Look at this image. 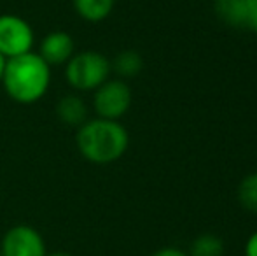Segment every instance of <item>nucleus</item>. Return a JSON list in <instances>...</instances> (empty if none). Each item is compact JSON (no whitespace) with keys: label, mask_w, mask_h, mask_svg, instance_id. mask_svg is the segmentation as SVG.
Here are the masks:
<instances>
[{"label":"nucleus","mask_w":257,"mask_h":256,"mask_svg":"<svg viewBox=\"0 0 257 256\" xmlns=\"http://www.w3.org/2000/svg\"><path fill=\"white\" fill-rule=\"evenodd\" d=\"M51 81L49 65L37 53L7 58L2 84L7 95L20 104H34L46 95Z\"/></svg>","instance_id":"nucleus-1"},{"label":"nucleus","mask_w":257,"mask_h":256,"mask_svg":"<svg viewBox=\"0 0 257 256\" xmlns=\"http://www.w3.org/2000/svg\"><path fill=\"white\" fill-rule=\"evenodd\" d=\"M128 132L119 121L89 120L79 127L77 147L81 154L93 163H112L128 149Z\"/></svg>","instance_id":"nucleus-2"},{"label":"nucleus","mask_w":257,"mask_h":256,"mask_svg":"<svg viewBox=\"0 0 257 256\" xmlns=\"http://www.w3.org/2000/svg\"><path fill=\"white\" fill-rule=\"evenodd\" d=\"M110 62L96 51H82L67 62L65 77L68 84L81 92H91L102 86L110 74Z\"/></svg>","instance_id":"nucleus-3"},{"label":"nucleus","mask_w":257,"mask_h":256,"mask_svg":"<svg viewBox=\"0 0 257 256\" xmlns=\"http://www.w3.org/2000/svg\"><path fill=\"white\" fill-rule=\"evenodd\" d=\"M93 106L98 114V118L103 120L119 121L126 114V111L132 106V90L124 81H105L102 86L95 90L93 97Z\"/></svg>","instance_id":"nucleus-4"},{"label":"nucleus","mask_w":257,"mask_h":256,"mask_svg":"<svg viewBox=\"0 0 257 256\" xmlns=\"http://www.w3.org/2000/svg\"><path fill=\"white\" fill-rule=\"evenodd\" d=\"M34 30L20 16L4 14L0 16V55L4 58L25 55L32 51Z\"/></svg>","instance_id":"nucleus-5"},{"label":"nucleus","mask_w":257,"mask_h":256,"mask_svg":"<svg viewBox=\"0 0 257 256\" xmlns=\"http://www.w3.org/2000/svg\"><path fill=\"white\" fill-rule=\"evenodd\" d=\"M2 256H46V244L41 233L28 225L13 226L4 235Z\"/></svg>","instance_id":"nucleus-6"},{"label":"nucleus","mask_w":257,"mask_h":256,"mask_svg":"<svg viewBox=\"0 0 257 256\" xmlns=\"http://www.w3.org/2000/svg\"><path fill=\"white\" fill-rule=\"evenodd\" d=\"M37 55L49 67L51 65L67 63L74 56V39L67 32H61V30L51 32V34H48L42 39Z\"/></svg>","instance_id":"nucleus-7"},{"label":"nucleus","mask_w":257,"mask_h":256,"mask_svg":"<svg viewBox=\"0 0 257 256\" xmlns=\"http://www.w3.org/2000/svg\"><path fill=\"white\" fill-rule=\"evenodd\" d=\"M255 7V2L252 0H215L213 9L219 20L231 27H250L252 11Z\"/></svg>","instance_id":"nucleus-8"},{"label":"nucleus","mask_w":257,"mask_h":256,"mask_svg":"<svg viewBox=\"0 0 257 256\" xmlns=\"http://www.w3.org/2000/svg\"><path fill=\"white\" fill-rule=\"evenodd\" d=\"M56 114L65 125L81 127L86 123V118H88V107L82 102V99L75 95H67L58 102Z\"/></svg>","instance_id":"nucleus-9"},{"label":"nucleus","mask_w":257,"mask_h":256,"mask_svg":"<svg viewBox=\"0 0 257 256\" xmlns=\"http://www.w3.org/2000/svg\"><path fill=\"white\" fill-rule=\"evenodd\" d=\"M74 7L82 20L98 23L112 13L114 0H74Z\"/></svg>","instance_id":"nucleus-10"},{"label":"nucleus","mask_w":257,"mask_h":256,"mask_svg":"<svg viewBox=\"0 0 257 256\" xmlns=\"http://www.w3.org/2000/svg\"><path fill=\"white\" fill-rule=\"evenodd\" d=\"M110 67L114 68L121 77H135V75H139L140 70H142L144 62L139 53L128 49V51L119 53L114 58V63H110Z\"/></svg>","instance_id":"nucleus-11"},{"label":"nucleus","mask_w":257,"mask_h":256,"mask_svg":"<svg viewBox=\"0 0 257 256\" xmlns=\"http://www.w3.org/2000/svg\"><path fill=\"white\" fill-rule=\"evenodd\" d=\"M224 254V244L220 237L205 233L194 239L191 246V256H222Z\"/></svg>","instance_id":"nucleus-12"},{"label":"nucleus","mask_w":257,"mask_h":256,"mask_svg":"<svg viewBox=\"0 0 257 256\" xmlns=\"http://www.w3.org/2000/svg\"><path fill=\"white\" fill-rule=\"evenodd\" d=\"M238 198H240L241 205L247 211L257 212V172L250 174L240 183L238 188Z\"/></svg>","instance_id":"nucleus-13"},{"label":"nucleus","mask_w":257,"mask_h":256,"mask_svg":"<svg viewBox=\"0 0 257 256\" xmlns=\"http://www.w3.org/2000/svg\"><path fill=\"white\" fill-rule=\"evenodd\" d=\"M245 256H257V232L254 235H250V239L247 240L245 246Z\"/></svg>","instance_id":"nucleus-14"},{"label":"nucleus","mask_w":257,"mask_h":256,"mask_svg":"<svg viewBox=\"0 0 257 256\" xmlns=\"http://www.w3.org/2000/svg\"><path fill=\"white\" fill-rule=\"evenodd\" d=\"M153 256H187V254L180 249H175V247H165V249L156 251Z\"/></svg>","instance_id":"nucleus-15"},{"label":"nucleus","mask_w":257,"mask_h":256,"mask_svg":"<svg viewBox=\"0 0 257 256\" xmlns=\"http://www.w3.org/2000/svg\"><path fill=\"white\" fill-rule=\"evenodd\" d=\"M250 28L257 34V4L254 7V11H252V20H250Z\"/></svg>","instance_id":"nucleus-16"},{"label":"nucleus","mask_w":257,"mask_h":256,"mask_svg":"<svg viewBox=\"0 0 257 256\" xmlns=\"http://www.w3.org/2000/svg\"><path fill=\"white\" fill-rule=\"evenodd\" d=\"M6 62H7V58H4V56L0 55V82H2V75H4V68H6Z\"/></svg>","instance_id":"nucleus-17"},{"label":"nucleus","mask_w":257,"mask_h":256,"mask_svg":"<svg viewBox=\"0 0 257 256\" xmlns=\"http://www.w3.org/2000/svg\"><path fill=\"white\" fill-rule=\"evenodd\" d=\"M46 256H70L68 253H51V254H46Z\"/></svg>","instance_id":"nucleus-18"},{"label":"nucleus","mask_w":257,"mask_h":256,"mask_svg":"<svg viewBox=\"0 0 257 256\" xmlns=\"http://www.w3.org/2000/svg\"><path fill=\"white\" fill-rule=\"evenodd\" d=\"M252 2H255V4H257V0H252Z\"/></svg>","instance_id":"nucleus-19"},{"label":"nucleus","mask_w":257,"mask_h":256,"mask_svg":"<svg viewBox=\"0 0 257 256\" xmlns=\"http://www.w3.org/2000/svg\"><path fill=\"white\" fill-rule=\"evenodd\" d=\"M0 256H2V254H0Z\"/></svg>","instance_id":"nucleus-20"}]
</instances>
